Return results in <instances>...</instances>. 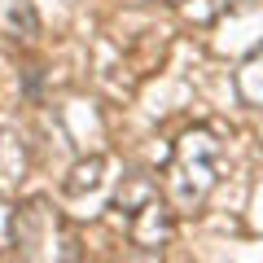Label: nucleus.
Masks as SVG:
<instances>
[{"label": "nucleus", "instance_id": "obj_1", "mask_svg": "<svg viewBox=\"0 0 263 263\" xmlns=\"http://www.w3.org/2000/svg\"><path fill=\"white\" fill-rule=\"evenodd\" d=\"M132 241L136 246H149V250H158V246L171 241V211L158 206V202H145L141 211H132Z\"/></svg>", "mask_w": 263, "mask_h": 263}, {"label": "nucleus", "instance_id": "obj_2", "mask_svg": "<svg viewBox=\"0 0 263 263\" xmlns=\"http://www.w3.org/2000/svg\"><path fill=\"white\" fill-rule=\"evenodd\" d=\"M149 197H154V184H149V180H132V189H119V206L132 215V211H141Z\"/></svg>", "mask_w": 263, "mask_h": 263}]
</instances>
